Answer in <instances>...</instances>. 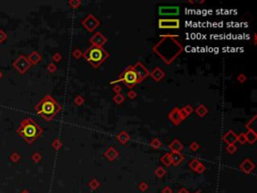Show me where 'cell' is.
<instances>
[{
    "mask_svg": "<svg viewBox=\"0 0 257 193\" xmlns=\"http://www.w3.org/2000/svg\"><path fill=\"white\" fill-rule=\"evenodd\" d=\"M176 36H165L153 48L157 53L167 65H170L183 51V45L175 38Z\"/></svg>",
    "mask_w": 257,
    "mask_h": 193,
    "instance_id": "6da1fadb",
    "label": "cell"
},
{
    "mask_svg": "<svg viewBox=\"0 0 257 193\" xmlns=\"http://www.w3.org/2000/svg\"><path fill=\"white\" fill-rule=\"evenodd\" d=\"M34 110L45 121H51L61 111V106L50 95H45L36 104Z\"/></svg>",
    "mask_w": 257,
    "mask_h": 193,
    "instance_id": "7a4b0ae2",
    "label": "cell"
},
{
    "mask_svg": "<svg viewBox=\"0 0 257 193\" xmlns=\"http://www.w3.org/2000/svg\"><path fill=\"white\" fill-rule=\"evenodd\" d=\"M16 132L24 139L28 145H31L37 138L41 136V134L43 133V129L38 124H36L33 119L25 118L21 121L19 127L16 129Z\"/></svg>",
    "mask_w": 257,
    "mask_h": 193,
    "instance_id": "3957f363",
    "label": "cell"
},
{
    "mask_svg": "<svg viewBox=\"0 0 257 193\" xmlns=\"http://www.w3.org/2000/svg\"><path fill=\"white\" fill-rule=\"evenodd\" d=\"M82 56H84L86 62L91 63V67H95V69H98L110 56V55H108V53L103 48L91 45V48H88L84 51Z\"/></svg>",
    "mask_w": 257,
    "mask_h": 193,
    "instance_id": "277c9868",
    "label": "cell"
},
{
    "mask_svg": "<svg viewBox=\"0 0 257 193\" xmlns=\"http://www.w3.org/2000/svg\"><path fill=\"white\" fill-rule=\"evenodd\" d=\"M115 82H122L129 89H133L137 84H139L138 76H137L135 70H133L132 65L127 67V69L120 75L118 81Z\"/></svg>",
    "mask_w": 257,
    "mask_h": 193,
    "instance_id": "5b68a950",
    "label": "cell"
},
{
    "mask_svg": "<svg viewBox=\"0 0 257 193\" xmlns=\"http://www.w3.org/2000/svg\"><path fill=\"white\" fill-rule=\"evenodd\" d=\"M13 67L18 70L19 74L23 75L29 70V67H31V65H30L29 62H28L26 56L21 55L19 57H17L13 62Z\"/></svg>",
    "mask_w": 257,
    "mask_h": 193,
    "instance_id": "8992f818",
    "label": "cell"
},
{
    "mask_svg": "<svg viewBox=\"0 0 257 193\" xmlns=\"http://www.w3.org/2000/svg\"><path fill=\"white\" fill-rule=\"evenodd\" d=\"M81 24L84 25V27L88 30V32H93L96 27H98L101 25V22L98 19H96L93 14H88L86 18L81 20Z\"/></svg>",
    "mask_w": 257,
    "mask_h": 193,
    "instance_id": "52a82bcc",
    "label": "cell"
},
{
    "mask_svg": "<svg viewBox=\"0 0 257 193\" xmlns=\"http://www.w3.org/2000/svg\"><path fill=\"white\" fill-rule=\"evenodd\" d=\"M132 67L136 72L137 76H138L139 83H142L143 81H145L150 76V72L141 62H137L135 65H132Z\"/></svg>",
    "mask_w": 257,
    "mask_h": 193,
    "instance_id": "ba28073f",
    "label": "cell"
},
{
    "mask_svg": "<svg viewBox=\"0 0 257 193\" xmlns=\"http://www.w3.org/2000/svg\"><path fill=\"white\" fill-rule=\"evenodd\" d=\"M168 117H169L170 121H171L172 123H173L174 125H176V126H178V125L180 124L184 119H186L188 116L183 112L182 109L174 108V109L169 113Z\"/></svg>",
    "mask_w": 257,
    "mask_h": 193,
    "instance_id": "9c48e42d",
    "label": "cell"
},
{
    "mask_svg": "<svg viewBox=\"0 0 257 193\" xmlns=\"http://www.w3.org/2000/svg\"><path fill=\"white\" fill-rule=\"evenodd\" d=\"M159 28L163 29H176L180 27V20L179 19H159Z\"/></svg>",
    "mask_w": 257,
    "mask_h": 193,
    "instance_id": "30bf717a",
    "label": "cell"
},
{
    "mask_svg": "<svg viewBox=\"0 0 257 193\" xmlns=\"http://www.w3.org/2000/svg\"><path fill=\"white\" fill-rule=\"evenodd\" d=\"M89 42H91L93 46H100V48H103V45H105L108 42V38L105 35L101 33V32H96V33L89 38Z\"/></svg>",
    "mask_w": 257,
    "mask_h": 193,
    "instance_id": "8fae6325",
    "label": "cell"
},
{
    "mask_svg": "<svg viewBox=\"0 0 257 193\" xmlns=\"http://www.w3.org/2000/svg\"><path fill=\"white\" fill-rule=\"evenodd\" d=\"M160 15H178L179 7L178 6H161L159 8Z\"/></svg>",
    "mask_w": 257,
    "mask_h": 193,
    "instance_id": "7c38bea8",
    "label": "cell"
},
{
    "mask_svg": "<svg viewBox=\"0 0 257 193\" xmlns=\"http://www.w3.org/2000/svg\"><path fill=\"white\" fill-rule=\"evenodd\" d=\"M223 140L227 145H234V143L237 141V135L233 131H228L223 136Z\"/></svg>",
    "mask_w": 257,
    "mask_h": 193,
    "instance_id": "4fadbf2b",
    "label": "cell"
},
{
    "mask_svg": "<svg viewBox=\"0 0 257 193\" xmlns=\"http://www.w3.org/2000/svg\"><path fill=\"white\" fill-rule=\"evenodd\" d=\"M169 154H170V159H171V164H173V165L175 166L179 165L184 159L183 155L181 154L180 152H172V153H169Z\"/></svg>",
    "mask_w": 257,
    "mask_h": 193,
    "instance_id": "5bb4252c",
    "label": "cell"
},
{
    "mask_svg": "<svg viewBox=\"0 0 257 193\" xmlns=\"http://www.w3.org/2000/svg\"><path fill=\"white\" fill-rule=\"evenodd\" d=\"M150 76L152 77V79H154L155 82H160L161 79H164L165 72H164V70H163L162 69H160V67H156L152 72H150Z\"/></svg>",
    "mask_w": 257,
    "mask_h": 193,
    "instance_id": "9a60e30c",
    "label": "cell"
},
{
    "mask_svg": "<svg viewBox=\"0 0 257 193\" xmlns=\"http://www.w3.org/2000/svg\"><path fill=\"white\" fill-rule=\"evenodd\" d=\"M254 167H255V165L252 163L251 160L245 159L243 161V163L240 165V169H241V171H243V172H245V173H250L254 169Z\"/></svg>",
    "mask_w": 257,
    "mask_h": 193,
    "instance_id": "2e32d148",
    "label": "cell"
},
{
    "mask_svg": "<svg viewBox=\"0 0 257 193\" xmlns=\"http://www.w3.org/2000/svg\"><path fill=\"white\" fill-rule=\"evenodd\" d=\"M118 155H119V153H118V151L114 147H110L105 153V158H108L110 161H114V160L118 157Z\"/></svg>",
    "mask_w": 257,
    "mask_h": 193,
    "instance_id": "e0dca14e",
    "label": "cell"
},
{
    "mask_svg": "<svg viewBox=\"0 0 257 193\" xmlns=\"http://www.w3.org/2000/svg\"><path fill=\"white\" fill-rule=\"evenodd\" d=\"M28 62H29L30 65H36V63H38L41 60V56L39 53H37L36 51H33V53H31L29 55H28L27 57Z\"/></svg>",
    "mask_w": 257,
    "mask_h": 193,
    "instance_id": "ac0fdd59",
    "label": "cell"
},
{
    "mask_svg": "<svg viewBox=\"0 0 257 193\" xmlns=\"http://www.w3.org/2000/svg\"><path fill=\"white\" fill-rule=\"evenodd\" d=\"M169 149L172 152H180L183 149V145L179 140H174L171 144L169 145Z\"/></svg>",
    "mask_w": 257,
    "mask_h": 193,
    "instance_id": "d6986e66",
    "label": "cell"
},
{
    "mask_svg": "<svg viewBox=\"0 0 257 193\" xmlns=\"http://www.w3.org/2000/svg\"><path fill=\"white\" fill-rule=\"evenodd\" d=\"M245 138H246V142H248L249 144H254L257 139V135L254 132V130H248L246 134H245Z\"/></svg>",
    "mask_w": 257,
    "mask_h": 193,
    "instance_id": "ffe728a7",
    "label": "cell"
},
{
    "mask_svg": "<svg viewBox=\"0 0 257 193\" xmlns=\"http://www.w3.org/2000/svg\"><path fill=\"white\" fill-rule=\"evenodd\" d=\"M118 140H119V142L122 143V144H126V143L130 140V137H129V135L126 133V132L122 131V132H121V133L119 134V135H118Z\"/></svg>",
    "mask_w": 257,
    "mask_h": 193,
    "instance_id": "44dd1931",
    "label": "cell"
},
{
    "mask_svg": "<svg viewBox=\"0 0 257 193\" xmlns=\"http://www.w3.org/2000/svg\"><path fill=\"white\" fill-rule=\"evenodd\" d=\"M195 112H196V114L198 115V116L200 117H204L205 115L208 113V111H207V108L205 107L204 105H200L199 107L197 108L196 110H195Z\"/></svg>",
    "mask_w": 257,
    "mask_h": 193,
    "instance_id": "7402d4cb",
    "label": "cell"
},
{
    "mask_svg": "<svg viewBox=\"0 0 257 193\" xmlns=\"http://www.w3.org/2000/svg\"><path fill=\"white\" fill-rule=\"evenodd\" d=\"M162 163L164 164L165 166H170L171 165V159H170V154L169 153H166L165 155H163L161 158Z\"/></svg>",
    "mask_w": 257,
    "mask_h": 193,
    "instance_id": "603a6c76",
    "label": "cell"
},
{
    "mask_svg": "<svg viewBox=\"0 0 257 193\" xmlns=\"http://www.w3.org/2000/svg\"><path fill=\"white\" fill-rule=\"evenodd\" d=\"M200 164H201V163H200V161L198 159H193V160H191V161H190L189 167L192 169V170L196 171V169L198 168V166H199Z\"/></svg>",
    "mask_w": 257,
    "mask_h": 193,
    "instance_id": "cb8c5ba5",
    "label": "cell"
},
{
    "mask_svg": "<svg viewBox=\"0 0 257 193\" xmlns=\"http://www.w3.org/2000/svg\"><path fill=\"white\" fill-rule=\"evenodd\" d=\"M155 174H156V176H157V177L162 178V177H164V176L166 175V170H165L164 168H162V167H158V168L156 169V171H155Z\"/></svg>",
    "mask_w": 257,
    "mask_h": 193,
    "instance_id": "d4e9b609",
    "label": "cell"
},
{
    "mask_svg": "<svg viewBox=\"0 0 257 193\" xmlns=\"http://www.w3.org/2000/svg\"><path fill=\"white\" fill-rule=\"evenodd\" d=\"M88 186L91 187V190H96V188H98V186H100V182H98V180L93 178V179H91V181H89Z\"/></svg>",
    "mask_w": 257,
    "mask_h": 193,
    "instance_id": "484cf974",
    "label": "cell"
},
{
    "mask_svg": "<svg viewBox=\"0 0 257 193\" xmlns=\"http://www.w3.org/2000/svg\"><path fill=\"white\" fill-rule=\"evenodd\" d=\"M125 101V97L122 95V94H117L114 97V102L118 105H121V104Z\"/></svg>",
    "mask_w": 257,
    "mask_h": 193,
    "instance_id": "4316f807",
    "label": "cell"
},
{
    "mask_svg": "<svg viewBox=\"0 0 257 193\" xmlns=\"http://www.w3.org/2000/svg\"><path fill=\"white\" fill-rule=\"evenodd\" d=\"M61 146H62V143L60 142L59 139H55V140H54L53 142H52V147H53L54 150H56V151L60 149Z\"/></svg>",
    "mask_w": 257,
    "mask_h": 193,
    "instance_id": "83f0119b",
    "label": "cell"
},
{
    "mask_svg": "<svg viewBox=\"0 0 257 193\" xmlns=\"http://www.w3.org/2000/svg\"><path fill=\"white\" fill-rule=\"evenodd\" d=\"M151 146H152L153 148H155V149H158V148H160L162 146V143L159 139H154V140L151 142Z\"/></svg>",
    "mask_w": 257,
    "mask_h": 193,
    "instance_id": "f1b7e54d",
    "label": "cell"
},
{
    "mask_svg": "<svg viewBox=\"0 0 257 193\" xmlns=\"http://www.w3.org/2000/svg\"><path fill=\"white\" fill-rule=\"evenodd\" d=\"M182 111L184 113H185L187 116H189V115L191 114V113H193V108L191 107L190 105H186L185 107L182 108Z\"/></svg>",
    "mask_w": 257,
    "mask_h": 193,
    "instance_id": "f546056e",
    "label": "cell"
},
{
    "mask_svg": "<svg viewBox=\"0 0 257 193\" xmlns=\"http://www.w3.org/2000/svg\"><path fill=\"white\" fill-rule=\"evenodd\" d=\"M10 160L14 162V163H16V162H18L20 160V155L17 152H14L12 153V155H10Z\"/></svg>",
    "mask_w": 257,
    "mask_h": 193,
    "instance_id": "4dcf8cb0",
    "label": "cell"
},
{
    "mask_svg": "<svg viewBox=\"0 0 257 193\" xmlns=\"http://www.w3.org/2000/svg\"><path fill=\"white\" fill-rule=\"evenodd\" d=\"M7 38H8V35H7L6 32L4 31V30L0 29V43L4 42Z\"/></svg>",
    "mask_w": 257,
    "mask_h": 193,
    "instance_id": "1f68e13d",
    "label": "cell"
},
{
    "mask_svg": "<svg viewBox=\"0 0 257 193\" xmlns=\"http://www.w3.org/2000/svg\"><path fill=\"white\" fill-rule=\"evenodd\" d=\"M226 151L229 153V154H233V153L237 151V147L235 145H228L227 147H226Z\"/></svg>",
    "mask_w": 257,
    "mask_h": 193,
    "instance_id": "d6a6232c",
    "label": "cell"
},
{
    "mask_svg": "<svg viewBox=\"0 0 257 193\" xmlns=\"http://www.w3.org/2000/svg\"><path fill=\"white\" fill-rule=\"evenodd\" d=\"M74 103L76 104L77 106H81L82 104L84 103V99L82 98L81 96H76V97H75V99H74Z\"/></svg>",
    "mask_w": 257,
    "mask_h": 193,
    "instance_id": "836d02e7",
    "label": "cell"
},
{
    "mask_svg": "<svg viewBox=\"0 0 257 193\" xmlns=\"http://www.w3.org/2000/svg\"><path fill=\"white\" fill-rule=\"evenodd\" d=\"M237 141L238 142H240L242 145L245 144L246 143V138H245V134L244 133H241L240 135L237 136Z\"/></svg>",
    "mask_w": 257,
    "mask_h": 193,
    "instance_id": "e575fe53",
    "label": "cell"
},
{
    "mask_svg": "<svg viewBox=\"0 0 257 193\" xmlns=\"http://www.w3.org/2000/svg\"><path fill=\"white\" fill-rule=\"evenodd\" d=\"M31 159L33 160L34 162H39L41 160V155L39 154L38 152H35L34 154L31 156Z\"/></svg>",
    "mask_w": 257,
    "mask_h": 193,
    "instance_id": "d590c367",
    "label": "cell"
},
{
    "mask_svg": "<svg viewBox=\"0 0 257 193\" xmlns=\"http://www.w3.org/2000/svg\"><path fill=\"white\" fill-rule=\"evenodd\" d=\"M68 4H69V6H72V8H77V7H79L81 4V1H75V0H72V1L68 2Z\"/></svg>",
    "mask_w": 257,
    "mask_h": 193,
    "instance_id": "8d00e7d4",
    "label": "cell"
},
{
    "mask_svg": "<svg viewBox=\"0 0 257 193\" xmlns=\"http://www.w3.org/2000/svg\"><path fill=\"white\" fill-rule=\"evenodd\" d=\"M148 187L149 186H148V184L146 182H141L140 184H139V189H140L142 192H145L146 190L148 189Z\"/></svg>",
    "mask_w": 257,
    "mask_h": 193,
    "instance_id": "74e56055",
    "label": "cell"
},
{
    "mask_svg": "<svg viewBox=\"0 0 257 193\" xmlns=\"http://www.w3.org/2000/svg\"><path fill=\"white\" fill-rule=\"evenodd\" d=\"M72 55L74 56V58H76V60H77V58H79L81 56H82V53H81V50H79V49L76 48V49H74V50L72 51Z\"/></svg>",
    "mask_w": 257,
    "mask_h": 193,
    "instance_id": "f35d334b",
    "label": "cell"
},
{
    "mask_svg": "<svg viewBox=\"0 0 257 193\" xmlns=\"http://www.w3.org/2000/svg\"><path fill=\"white\" fill-rule=\"evenodd\" d=\"M256 116H254L253 118H252V119L250 120V121L248 122V123L246 124V128H247V130H250V127H251V125H253L254 123H255V120H256Z\"/></svg>",
    "mask_w": 257,
    "mask_h": 193,
    "instance_id": "ab89813d",
    "label": "cell"
},
{
    "mask_svg": "<svg viewBox=\"0 0 257 193\" xmlns=\"http://www.w3.org/2000/svg\"><path fill=\"white\" fill-rule=\"evenodd\" d=\"M47 70L49 72H54L56 70V65L54 63H49L47 65Z\"/></svg>",
    "mask_w": 257,
    "mask_h": 193,
    "instance_id": "60d3db41",
    "label": "cell"
},
{
    "mask_svg": "<svg viewBox=\"0 0 257 193\" xmlns=\"http://www.w3.org/2000/svg\"><path fill=\"white\" fill-rule=\"evenodd\" d=\"M128 97L130 99H135L137 97V93H136V92H134L133 90H130L128 92Z\"/></svg>",
    "mask_w": 257,
    "mask_h": 193,
    "instance_id": "b9f144b4",
    "label": "cell"
},
{
    "mask_svg": "<svg viewBox=\"0 0 257 193\" xmlns=\"http://www.w3.org/2000/svg\"><path fill=\"white\" fill-rule=\"evenodd\" d=\"M205 171V167L203 166V164H200L199 166H198V168L196 169V172L197 173H202V172H204Z\"/></svg>",
    "mask_w": 257,
    "mask_h": 193,
    "instance_id": "7bdbcfd3",
    "label": "cell"
},
{
    "mask_svg": "<svg viewBox=\"0 0 257 193\" xmlns=\"http://www.w3.org/2000/svg\"><path fill=\"white\" fill-rule=\"evenodd\" d=\"M198 148H199V145H198V143H196V142H193L190 146V149L193 150V151H196Z\"/></svg>",
    "mask_w": 257,
    "mask_h": 193,
    "instance_id": "ee69618b",
    "label": "cell"
},
{
    "mask_svg": "<svg viewBox=\"0 0 257 193\" xmlns=\"http://www.w3.org/2000/svg\"><path fill=\"white\" fill-rule=\"evenodd\" d=\"M52 60H54V62H59V60H61V55H59V53H55L53 56H52Z\"/></svg>",
    "mask_w": 257,
    "mask_h": 193,
    "instance_id": "f6af8a7d",
    "label": "cell"
},
{
    "mask_svg": "<svg viewBox=\"0 0 257 193\" xmlns=\"http://www.w3.org/2000/svg\"><path fill=\"white\" fill-rule=\"evenodd\" d=\"M162 193H173V191H172V189L169 186H166L162 189Z\"/></svg>",
    "mask_w": 257,
    "mask_h": 193,
    "instance_id": "bcb514c9",
    "label": "cell"
},
{
    "mask_svg": "<svg viewBox=\"0 0 257 193\" xmlns=\"http://www.w3.org/2000/svg\"><path fill=\"white\" fill-rule=\"evenodd\" d=\"M121 90H122L121 86H115V89H114V91H115L117 94H121Z\"/></svg>",
    "mask_w": 257,
    "mask_h": 193,
    "instance_id": "7dc6e473",
    "label": "cell"
},
{
    "mask_svg": "<svg viewBox=\"0 0 257 193\" xmlns=\"http://www.w3.org/2000/svg\"><path fill=\"white\" fill-rule=\"evenodd\" d=\"M178 193H189V191H188V190L186 189V188H184V187H183V188H181V189L179 190Z\"/></svg>",
    "mask_w": 257,
    "mask_h": 193,
    "instance_id": "c3c4849f",
    "label": "cell"
},
{
    "mask_svg": "<svg viewBox=\"0 0 257 193\" xmlns=\"http://www.w3.org/2000/svg\"><path fill=\"white\" fill-rule=\"evenodd\" d=\"M238 79H239V82H240V83H243V82H244V79H245V77L243 76V75H241V76H239V77H238Z\"/></svg>",
    "mask_w": 257,
    "mask_h": 193,
    "instance_id": "681fc988",
    "label": "cell"
},
{
    "mask_svg": "<svg viewBox=\"0 0 257 193\" xmlns=\"http://www.w3.org/2000/svg\"><path fill=\"white\" fill-rule=\"evenodd\" d=\"M20 193H29V192H28L27 190H22V191H21Z\"/></svg>",
    "mask_w": 257,
    "mask_h": 193,
    "instance_id": "f907efd6",
    "label": "cell"
},
{
    "mask_svg": "<svg viewBox=\"0 0 257 193\" xmlns=\"http://www.w3.org/2000/svg\"><path fill=\"white\" fill-rule=\"evenodd\" d=\"M2 76H3V74H2V72H0V79L2 77Z\"/></svg>",
    "mask_w": 257,
    "mask_h": 193,
    "instance_id": "816d5d0a",
    "label": "cell"
},
{
    "mask_svg": "<svg viewBox=\"0 0 257 193\" xmlns=\"http://www.w3.org/2000/svg\"><path fill=\"white\" fill-rule=\"evenodd\" d=\"M196 193H202V192H201V191H197Z\"/></svg>",
    "mask_w": 257,
    "mask_h": 193,
    "instance_id": "f5cc1de1",
    "label": "cell"
}]
</instances>
